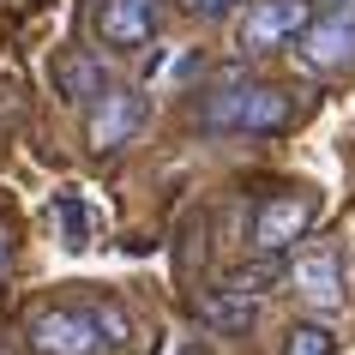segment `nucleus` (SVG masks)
Instances as JSON below:
<instances>
[{
  "instance_id": "nucleus-14",
  "label": "nucleus",
  "mask_w": 355,
  "mask_h": 355,
  "mask_svg": "<svg viewBox=\"0 0 355 355\" xmlns=\"http://www.w3.org/2000/svg\"><path fill=\"white\" fill-rule=\"evenodd\" d=\"M193 19H223V12H235V0H181Z\"/></svg>"
},
{
  "instance_id": "nucleus-18",
  "label": "nucleus",
  "mask_w": 355,
  "mask_h": 355,
  "mask_svg": "<svg viewBox=\"0 0 355 355\" xmlns=\"http://www.w3.org/2000/svg\"><path fill=\"white\" fill-rule=\"evenodd\" d=\"M0 355H12V349H0Z\"/></svg>"
},
{
  "instance_id": "nucleus-12",
  "label": "nucleus",
  "mask_w": 355,
  "mask_h": 355,
  "mask_svg": "<svg viewBox=\"0 0 355 355\" xmlns=\"http://www.w3.org/2000/svg\"><path fill=\"white\" fill-rule=\"evenodd\" d=\"M55 217H60V241L73 247V253H78L85 241H91V223H85V205H78L73 193H60V199H55Z\"/></svg>"
},
{
  "instance_id": "nucleus-6",
  "label": "nucleus",
  "mask_w": 355,
  "mask_h": 355,
  "mask_svg": "<svg viewBox=\"0 0 355 355\" xmlns=\"http://www.w3.org/2000/svg\"><path fill=\"white\" fill-rule=\"evenodd\" d=\"M301 60L313 73H343L355 67V6H325V19H313L301 31Z\"/></svg>"
},
{
  "instance_id": "nucleus-11",
  "label": "nucleus",
  "mask_w": 355,
  "mask_h": 355,
  "mask_svg": "<svg viewBox=\"0 0 355 355\" xmlns=\"http://www.w3.org/2000/svg\"><path fill=\"white\" fill-rule=\"evenodd\" d=\"M337 349V337L319 325V319H295L289 331H283V349L277 355H331Z\"/></svg>"
},
{
  "instance_id": "nucleus-10",
  "label": "nucleus",
  "mask_w": 355,
  "mask_h": 355,
  "mask_svg": "<svg viewBox=\"0 0 355 355\" xmlns=\"http://www.w3.org/2000/svg\"><path fill=\"white\" fill-rule=\"evenodd\" d=\"M55 85H60L67 103H96V96L109 91V85H103V60L85 55V49H73V55L55 60Z\"/></svg>"
},
{
  "instance_id": "nucleus-8",
  "label": "nucleus",
  "mask_w": 355,
  "mask_h": 355,
  "mask_svg": "<svg viewBox=\"0 0 355 355\" xmlns=\"http://www.w3.org/2000/svg\"><path fill=\"white\" fill-rule=\"evenodd\" d=\"M139 127H145V96H139V91H103L91 103V127H85V139H91V150H121Z\"/></svg>"
},
{
  "instance_id": "nucleus-3",
  "label": "nucleus",
  "mask_w": 355,
  "mask_h": 355,
  "mask_svg": "<svg viewBox=\"0 0 355 355\" xmlns=\"http://www.w3.org/2000/svg\"><path fill=\"white\" fill-rule=\"evenodd\" d=\"M307 24H313V0H253L235 24V49L241 55H271L283 42H301Z\"/></svg>"
},
{
  "instance_id": "nucleus-7",
  "label": "nucleus",
  "mask_w": 355,
  "mask_h": 355,
  "mask_svg": "<svg viewBox=\"0 0 355 355\" xmlns=\"http://www.w3.org/2000/svg\"><path fill=\"white\" fill-rule=\"evenodd\" d=\"M157 12H163L157 0H96V37L121 55H132L157 37Z\"/></svg>"
},
{
  "instance_id": "nucleus-15",
  "label": "nucleus",
  "mask_w": 355,
  "mask_h": 355,
  "mask_svg": "<svg viewBox=\"0 0 355 355\" xmlns=\"http://www.w3.org/2000/svg\"><path fill=\"white\" fill-rule=\"evenodd\" d=\"M0 271H6V235H0Z\"/></svg>"
},
{
  "instance_id": "nucleus-9",
  "label": "nucleus",
  "mask_w": 355,
  "mask_h": 355,
  "mask_svg": "<svg viewBox=\"0 0 355 355\" xmlns=\"http://www.w3.org/2000/svg\"><path fill=\"white\" fill-rule=\"evenodd\" d=\"M193 307H199V319H205L211 331H247V325L259 319V295H247V289H235V283L205 289Z\"/></svg>"
},
{
  "instance_id": "nucleus-2",
  "label": "nucleus",
  "mask_w": 355,
  "mask_h": 355,
  "mask_svg": "<svg viewBox=\"0 0 355 355\" xmlns=\"http://www.w3.org/2000/svg\"><path fill=\"white\" fill-rule=\"evenodd\" d=\"M24 343H31V355H96L109 343V331L96 319V301L91 307H37L24 325Z\"/></svg>"
},
{
  "instance_id": "nucleus-13",
  "label": "nucleus",
  "mask_w": 355,
  "mask_h": 355,
  "mask_svg": "<svg viewBox=\"0 0 355 355\" xmlns=\"http://www.w3.org/2000/svg\"><path fill=\"white\" fill-rule=\"evenodd\" d=\"M96 319H103L109 343H127V313H121V301H96Z\"/></svg>"
},
{
  "instance_id": "nucleus-16",
  "label": "nucleus",
  "mask_w": 355,
  "mask_h": 355,
  "mask_svg": "<svg viewBox=\"0 0 355 355\" xmlns=\"http://www.w3.org/2000/svg\"><path fill=\"white\" fill-rule=\"evenodd\" d=\"M313 6H343V0H313Z\"/></svg>"
},
{
  "instance_id": "nucleus-5",
  "label": "nucleus",
  "mask_w": 355,
  "mask_h": 355,
  "mask_svg": "<svg viewBox=\"0 0 355 355\" xmlns=\"http://www.w3.org/2000/svg\"><path fill=\"white\" fill-rule=\"evenodd\" d=\"M289 289H295L301 307H313V313H337L343 307V259H337V247L331 241H307L289 259Z\"/></svg>"
},
{
  "instance_id": "nucleus-4",
  "label": "nucleus",
  "mask_w": 355,
  "mask_h": 355,
  "mask_svg": "<svg viewBox=\"0 0 355 355\" xmlns=\"http://www.w3.org/2000/svg\"><path fill=\"white\" fill-rule=\"evenodd\" d=\"M307 229H313V193H271L253 205V253L283 259L295 241H307Z\"/></svg>"
},
{
  "instance_id": "nucleus-1",
  "label": "nucleus",
  "mask_w": 355,
  "mask_h": 355,
  "mask_svg": "<svg viewBox=\"0 0 355 355\" xmlns=\"http://www.w3.org/2000/svg\"><path fill=\"white\" fill-rule=\"evenodd\" d=\"M211 132H277L289 121V96L277 85H253V78L229 73L217 91L205 96V109H199Z\"/></svg>"
},
{
  "instance_id": "nucleus-17",
  "label": "nucleus",
  "mask_w": 355,
  "mask_h": 355,
  "mask_svg": "<svg viewBox=\"0 0 355 355\" xmlns=\"http://www.w3.org/2000/svg\"><path fill=\"white\" fill-rule=\"evenodd\" d=\"M181 355H205V349H199V343H193V349H181Z\"/></svg>"
}]
</instances>
